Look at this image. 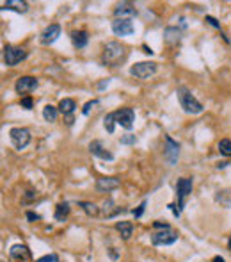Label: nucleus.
Here are the masks:
<instances>
[{
    "mask_svg": "<svg viewBox=\"0 0 231 262\" xmlns=\"http://www.w3.org/2000/svg\"><path fill=\"white\" fill-rule=\"evenodd\" d=\"M144 209H146V201H143V203H141V205H139L137 209L134 211V216H135V218H141V216L144 214Z\"/></svg>",
    "mask_w": 231,
    "mask_h": 262,
    "instance_id": "31",
    "label": "nucleus"
},
{
    "mask_svg": "<svg viewBox=\"0 0 231 262\" xmlns=\"http://www.w3.org/2000/svg\"><path fill=\"white\" fill-rule=\"evenodd\" d=\"M27 220L30 221V223H34V221H39V220H41V216L36 214V212H32V211H29V212H27Z\"/></svg>",
    "mask_w": 231,
    "mask_h": 262,
    "instance_id": "33",
    "label": "nucleus"
},
{
    "mask_svg": "<svg viewBox=\"0 0 231 262\" xmlns=\"http://www.w3.org/2000/svg\"><path fill=\"white\" fill-rule=\"evenodd\" d=\"M116 123L117 125H121L123 129H126V131H130L132 127H134V122H135V111L130 107H125V109H119V111H116Z\"/></svg>",
    "mask_w": 231,
    "mask_h": 262,
    "instance_id": "9",
    "label": "nucleus"
},
{
    "mask_svg": "<svg viewBox=\"0 0 231 262\" xmlns=\"http://www.w3.org/2000/svg\"><path fill=\"white\" fill-rule=\"evenodd\" d=\"M89 152H91L94 157L98 159H103V161H114V155L109 152V150L103 146L102 141H91L89 143Z\"/></svg>",
    "mask_w": 231,
    "mask_h": 262,
    "instance_id": "14",
    "label": "nucleus"
},
{
    "mask_svg": "<svg viewBox=\"0 0 231 262\" xmlns=\"http://www.w3.org/2000/svg\"><path fill=\"white\" fill-rule=\"evenodd\" d=\"M2 9L4 11H16V13H27L29 11V4L25 0H7V2H2Z\"/></svg>",
    "mask_w": 231,
    "mask_h": 262,
    "instance_id": "17",
    "label": "nucleus"
},
{
    "mask_svg": "<svg viewBox=\"0 0 231 262\" xmlns=\"http://www.w3.org/2000/svg\"><path fill=\"white\" fill-rule=\"evenodd\" d=\"M57 114H59V107H56V105H45L43 107V118H45L46 122H56L57 120Z\"/></svg>",
    "mask_w": 231,
    "mask_h": 262,
    "instance_id": "22",
    "label": "nucleus"
},
{
    "mask_svg": "<svg viewBox=\"0 0 231 262\" xmlns=\"http://www.w3.org/2000/svg\"><path fill=\"white\" fill-rule=\"evenodd\" d=\"M20 105H22L23 109H27V111H30V109L34 107V100L30 98V97H23V98L20 100Z\"/></svg>",
    "mask_w": 231,
    "mask_h": 262,
    "instance_id": "27",
    "label": "nucleus"
},
{
    "mask_svg": "<svg viewBox=\"0 0 231 262\" xmlns=\"http://www.w3.org/2000/svg\"><path fill=\"white\" fill-rule=\"evenodd\" d=\"M59 36H60V25L52 24L41 33V43L43 45H52V43H56L59 39Z\"/></svg>",
    "mask_w": 231,
    "mask_h": 262,
    "instance_id": "15",
    "label": "nucleus"
},
{
    "mask_svg": "<svg viewBox=\"0 0 231 262\" xmlns=\"http://www.w3.org/2000/svg\"><path fill=\"white\" fill-rule=\"evenodd\" d=\"M109 252H111V257H112V259H117V253L114 252V248H111Z\"/></svg>",
    "mask_w": 231,
    "mask_h": 262,
    "instance_id": "37",
    "label": "nucleus"
},
{
    "mask_svg": "<svg viewBox=\"0 0 231 262\" xmlns=\"http://www.w3.org/2000/svg\"><path fill=\"white\" fill-rule=\"evenodd\" d=\"M137 143V137L132 136V134H126V136L121 137V145H135Z\"/></svg>",
    "mask_w": 231,
    "mask_h": 262,
    "instance_id": "29",
    "label": "nucleus"
},
{
    "mask_svg": "<svg viewBox=\"0 0 231 262\" xmlns=\"http://www.w3.org/2000/svg\"><path fill=\"white\" fill-rule=\"evenodd\" d=\"M153 229H158V230H169V229H171V227H169V225H167V223H162V221H155V223H153Z\"/></svg>",
    "mask_w": 231,
    "mask_h": 262,
    "instance_id": "34",
    "label": "nucleus"
},
{
    "mask_svg": "<svg viewBox=\"0 0 231 262\" xmlns=\"http://www.w3.org/2000/svg\"><path fill=\"white\" fill-rule=\"evenodd\" d=\"M130 73L134 75L135 79L146 80L157 73V63H151V61L137 63V65H134L132 68H130Z\"/></svg>",
    "mask_w": 231,
    "mask_h": 262,
    "instance_id": "4",
    "label": "nucleus"
},
{
    "mask_svg": "<svg viewBox=\"0 0 231 262\" xmlns=\"http://www.w3.org/2000/svg\"><path fill=\"white\" fill-rule=\"evenodd\" d=\"M213 262H226V261H224V259L219 257V255H217V257H213Z\"/></svg>",
    "mask_w": 231,
    "mask_h": 262,
    "instance_id": "38",
    "label": "nucleus"
},
{
    "mask_svg": "<svg viewBox=\"0 0 231 262\" xmlns=\"http://www.w3.org/2000/svg\"><path fill=\"white\" fill-rule=\"evenodd\" d=\"M176 97H178V102H180L181 109L187 114H201L204 111L203 103L199 102V100H196L194 95L190 93L187 88H183V86L176 89Z\"/></svg>",
    "mask_w": 231,
    "mask_h": 262,
    "instance_id": "2",
    "label": "nucleus"
},
{
    "mask_svg": "<svg viewBox=\"0 0 231 262\" xmlns=\"http://www.w3.org/2000/svg\"><path fill=\"white\" fill-rule=\"evenodd\" d=\"M36 262H59V257H57L56 253H48L45 257H39Z\"/></svg>",
    "mask_w": 231,
    "mask_h": 262,
    "instance_id": "30",
    "label": "nucleus"
},
{
    "mask_svg": "<svg viewBox=\"0 0 231 262\" xmlns=\"http://www.w3.org/2000/svg\"><path fill=\"white\" fill-rule=\"evenodd\" d=\"M192 193V178H180L176 184V196H178V209L183 211L185 200Z\"/></svg>",
    "mask_w": 231,
    "mask_h": 262,
    "instance_id": "7",
    "label": "nucleus"
},
{
    "mask_svg": "<svg viewBox=\"0 0 231 262\" xmlns=\"http://www.w3.org/2000/svg\"><path fill=\"white\" fill-rule=\"evenodd\" d=\"M228 248H230V252H231V237H230V241H228Z\"/></svg>",
    "mask_w": 231,
    "mask_h": 262,
    "instance_id": "39",
    "label": "nucleus"
},
{
    "mask_svg": "<svg viewBox=\"0 0 231 262\" xmlns=\"http://www.w3.org/2000/svg\"><path fill=\"white\" fill-rule=\"evenodd\" d=\"M126 50L125 45H121L119 41H109L103 48V56H102V61L105 66H119L121 61H125Z\"/></svg>",
    "mask_w": 231,
    "mask_h": 262,
    "instance_id": "1",
    "label": "nucleus"
},
{
    "mask_svg": "<svg viewBox=\"0 0 231 262\" xmlns=\"http://www.w3.org/2000/svg\"><path fill=\"white\" fill-rule=\"evenodd\" d=\"M9 137H11V143L16 150H23L27 148L30 145V132L27 129H23V127H14L9 131Z\"/></svg>",
    "mask_w": 231,
    "mask_h": 262,
    "instance_id": "3",
    "label": "nucleus"
},
{
    "mask_svg": "<svg viewBox=\"0 0 231 262\" xmlns=\"http://www.w3.org/2000/svg\"><path fill=\"white\" fill-rule=\"evenodd\" d=\"M112 205H114V203H112V200H107L105 203H103V211L109 212V211L112 209Z\"/></svg>",
    "mask_w": 231,
    "mask_h": 262,
    "instance_id": "35",
    "label": "nucleus"
},
{
    "mask_svg": "<svg viewBox=\"0 0 231 262\" xmlns=\"http://www.w3.org/2000/svg\"><path fill=\"white\" fill-rule=\"evenodd\" d=\"M9 257L14 262H29L30 261V250L25 244H13L9 250Z\"/></svg>",
    "mask_w": 231,
    "mask_h": 262,
    "instance_id": "13",
    "label": "nucleus"
},
{
    "mask_svg": "<svg viewBox=\"0 0 231 262\" xmlns=\"http://www.w3.org/2000/svg\"><path fill=\"white\" fill-rule=\"evenodd\" d=\"M79 205L82 207V211L86 212L87 216H98L100 214V209H98L94 203H91V201H80Z\"/></svg>",
    "mask_w": 231,
    "mask_h": 262,
    "instance_id": "24",
    "label": "nucleus"
},
{
    "mask_svg": "<svg viewBox=\"0 0 231 262\" xmlns=\"http://www.w3.org/2000/svg\"><path fill=\"white\" fill-rule=\"evenodd\" d=\"M103 127H105V131L107 132H114L116 129V114L114 112H111V114H107L105 118H103Z\"/></svg>",
    "mask_w": 231,
    "mask_h": 262,
    "instance_id": "25",
    "label": "nucleus"
},
{
    "mask_svg": "<svg viewBox=\"0 0 231 262\" xmlns=\"http://www.w3.org/2000/svg\"><path fill=\"white\" fill-rule=\"evenodd\" d=\"M135 27L132 24V20H121V18H114L112 22V33L116 36H130L134 34Z\"/></svg>",
    "mask_w": 231,
    "mask_h": 262,
    "instance_id": "10",
    "label": "nucleus"
},
{
    "mask_svg": "<svg viewBox=\"0 0 231 262\" xmlns=\"http://www.w3.org/2000/svg\"><path fill=\"white\" fill-rule=\"evenodd\" d=\"M27 57V52L22 47H13V45H5L4 47V63L7 66H16Z\"/></svg>",
    "mask_w": 231,
    "mask_h": 262,
    "instance_id": "5",
    "label": "nucleus"
},
{
    "mask_svg": "<svg viewBox=\"0 0 231 262\" xmlns=\"http://www.w3.org/2000/svg\"><path fill=\"white\" fill-rule=\"evenodd\" d=\"M143 48H144V52H146V54H149V56H151V54H153V50L148 47V45H143Z\"/></svg>",
    "mask_w": 231,
    "mask_h": 262,
    "instance_id": "36",
    "label": "nucleus"
},
{
    "mask_svg": "<svg viewBox=\"0 0 231 262\" xmlns=\"http://www.w3.org/2000/svg\"><path fill=\"white\" fill-rule=\"evenodd\" d=\"M116 230L119 232L121 237L125 239V241H128L132 237V232H134V225H132V221H117L116 223Z\"/></svg>",
    "mask_w": 231,
    "mask_h": 262,
    "instance_id": "19",
    "label": "nucleus"
},
{
    "mask_svg": "<svg viewBox=\"0 0 231 262\" xmlns=\"http://www.w3.org/2000/svg\"><path fill=\"white\" fill-rule=\"evenodd\" d=\"M69 216V205L68 203H59V205H57V209H56V220L57 221H64L66 218H68Z\"/></svg>",
    "mask_w": 231,
    "mask_h": 262,
    "instance_id": "23",
    "label": "nucleus"
},
{
    "mask_svg": "<svg viewBox=\"0 0 231 262\" xmlns=\"http://www.w3.org/2000/svg\"><path fill=\"white\" fill-rule=\"evenodd\" d=\"M71 41L77 48H86L89 43V36L86 31H73L71 33Z\"/></svg>",
    "mask_w": 231,
    "mask_h": 262,
    "instance_id": "18",
    "label": "nucleus"
},
{
    "mask_svg": "<svg viewBox=\"0 0 231 262\" xmlns=\"http://www.w3.org/2000/svg\"><path fill=\"white\" fill-rule=\"evenodd\" d=\"M57 107H59V112H62V114L68 118V116H71V114H73V111H75V107H77V105H75V100L62 98L59 102V105H57Z\"/></svg>",
    "mask_w": 231,
    "mask_h": 262,
    "instance_id": "20",
    "label": "nucleus"
},
{
    "mask_svg": "<svg viewBox=\"0 0 231 262\" xmlns=\"http://www.w3.org/2000/svg\"><path fill=\"white\" fill-rule=\"evenodd\" d=\"M181 37V31L176 27H167L166 31H164V39H166L167 43H178Z\"/></svg>",
    "mask_w": 231,
    "mask_h": 262,
    "instance_id": "21",
    "label": "nucleus"
},
{
    "mask_svg": "<svg viewBox=\"0 0 231 262\" xmlns=\"http://www.w3.org/2000/svg\"><path fill=\"white\" fill-rule=\"evenodd\" d=\"M219 152L226 157H231V141L230 139H221L219 141Z\"/></svg>",
    "mask_w": 231,
    "mask_h": 262,
    "instance_id": "26",
    "label": "nucleus"
},
{
    "mask_svg": "<svg viewBox=\"0 0 231 262\" xmlns=\"http://www.w3.org/2000/svg\"><path fill=\"white\" fill-rule=\"evenodd\" d=\"M176 241H178V232H174L173 229L158 230L151 234V244L155 246H169V244H174Z\"/></svg>",
    "mask_w": 231,
    "mask_h": 262,
    "instance_id": "6",
    "label": "nucleus"
},
{
    "mask_svg": "<svg viewBox=\"0 0 231 262\" xmlns=\"http://www.w3.org/2000/svg\"><path fill=\"white\" fill-rule=\"evenodd\" d=\"M114 16L121 20H132L137 16V9H135V5L130 4V2H121V4L116 5Z\"/></svg>",
    "mask_w": 231,
    "mask_h": 262,
    "instance_id": "11",
    "label": "nucleus"
},
{
    "mask_svg": "<svg viewBox=\"0 0 231 262\" xmlns=\"http://www.w3.org/2000/svg\"><path fill=\"white\" fill-rule=\"evenodd\" d=\"M96 105H98V100H89V102L86 103V105H84L82 114H84V116H87L89 112H91V109H92V107H96Z\"/></svg>",
    "mask_w": 231,
    "mask_h": 262,
    "instance_id": "28",
    "label": "nucleus"
},
{
    "mask_svg": "<svg viewBox=\"0 0 231 262\" xmlns=\"http://www.w3.org/2000/svg\"><path fill=\"white\" fill-rule=\"evenodd\" d=\"M204 22H206V24H210L212 27H215V29H221V24H219V22L213 18V16H206V18H204Z\"/></svg>",
    "mask_w": 231,
    "mask_h": 262,
    "instance_id": "32",
    "label": "nucleus"
},
{
    "mask_svg": "<svg viewBox=\"0 0 231 262\" xmlns=\"http://www.w3.org/2000/svg\"><path fill=\"white\" fill-rule=\"evenodd\" d=\"M37 88V79L36 77H30V75H25V77H20L16 80V84H14V89H16V93H30L34 89Z\"/></svg>",
    "mask_w": 231,
    "mask_h": 262,
    "instance_id": "12",
    "label": "nucleus"
},
{
    "mask_svg": "<svg viewBox=\"0 0 231 262\" xmlns=\"http://www.w3.org/2000/svg\"><path fill=\"white\" fill-rule=\"evenodd\" d=\"M119 186H121L119 178L116 177H102L96 180V189L100 193H109L112 189H117Z\"/></svg>",
    "mask_w": 231,
    "mask_h": 262,
    "instance_id": "16",
    "label": "nucleus"
},
{
    "mask_svg": "<svg viewBox=\"0 0 231 262\" xmlns=\"http://www.w3.org/2000/svg\"><path fill=\"white\" fill-rule=\"evenodd\" d=\"M166 146H164V157L167 159V163L174 166L178 163V157H180V143L174 141L171 136H166Z\"/></svg>",
    "mask_w": 231,
    "mask_h": 262,
    "instance_id": "8",
    "label": "nucleus"
}]
</instances>
